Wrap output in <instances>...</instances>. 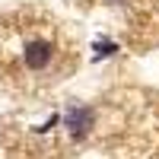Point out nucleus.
I'll return each instance as SVG.
<instances>
[{"label":"nucleus","mask_w":159,"mask_h":159,"mask_svg":"<svg viewBox=\"0 0 159 159\" xmlns=\"http://www.w3.org/2000/svg\"><path fill=\"white\" fill-rule=\"evenodd\" d=\"M64 124H67V130H70L73 140H83L92 130V124H96V115H92L89 105H70L67 115H64Z\"/></svg>","instance_id":"obj_1"},{"label":"nucleus","mask_w":159,"mask_h":159,"mask_svg":"<svg viewBox=\"0 0 159 159\" xmlns=\"http://www.w3.org/2000/svg\"><path fill=\"white\" fill-rule=\"evenodd\" d=\"M51 57H54V45L48 42V38H35V42H29L25 45V51H22V61H25V67L29 70H45L48 64H51Z\"/></svg>","instance_id":"obj_2"},{"label":"nucleus","mask_w":159,"mask_h":159,"mask_svg":"<svg viewBox=\"0 0 159 159\" xmlns=\"http://www.w3.org/2000/svg\"><path fill=\"white\" fill-rule=\"evenodd\" d=\"M92 61H102V57H111V54H118V42H105V38H99V42H92Z\"/></svg>","instance_id":"obj_3"},{"label":"nucleus","mask_w":159,"mask_h":159,"mask_svg":"<svg viewBox=\"0 0 159 159\" xmlns=\"http://www.w3.org/2000/svg\"><path fill=\"white\" fill-rule=\"evenodd\" d=\"M57 121H61V115H51L45 124H38V127H35V134H48L51 127H57Z\"/></svg>","instance_id":"obj_4"},{"label":"nucleus","mask_w":159,"mask_h":159,"mask_svg":"<svg viewBox=\"0 0 159 159\" xmlns=\"http://www.w3.org/2000/svg\"><path fill=\"white\" fill-rule=\"evenodd\" d=\"M115 3H121V0H115Z\"/></svg>","instance_id":"obj_5"}]
</instances>
